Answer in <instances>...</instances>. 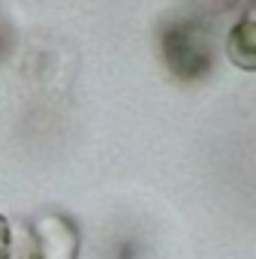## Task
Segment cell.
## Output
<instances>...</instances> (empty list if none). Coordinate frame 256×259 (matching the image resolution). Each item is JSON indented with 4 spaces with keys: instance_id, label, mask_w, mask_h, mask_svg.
Returning a JSON list of instances; mask_svg holds the SVG:
<instances>
[{
    "instance_id": "6da1fadb",
    "label": "cell",
    "mask_w": 256,
    "mask_h": 259,
    "mask_svg": "<svg viewBox=\"0 0 256 259\" xmlns=\"http://www.w3.org/2000/svg\"><path fill=\"white\" fill-rule=\"evenodd\" d=\"M157 46H160V61L166 72L181 84L205 81L217 66L214 30L202 12L166 15L157 30Z\"/></svg>"
},
{
    "instance_id": "7a4b0ae2",
    "label": "cell",
    "mask_w": 256,
    "mask_h": 259,
    "mask_svg": "<svg viewBox=\"0 0 256 259\" xmlns=\"http://www.w3.org/2000/svg\"><path fill=\"white\" fill-rule=\"evenodd\" d=\"M30 226L36 232L42 259H78L81 238H78V229H75V223L69 217L46 211V214L33 217Z\"/></svg>"
},
{
    "instance_id": "3957f363",
    "label": "cell",
    "mask_w": 256,
    "mask_h": 259,
    "mask_svg": "<svg viewBox=\"0 0 256 259\" xmlns=\"http://www.w3.org/2000/svg\"><path fill=\"white\" fill-rule=\"evenodd\" d=\"M226 58L238 69L256 72V0L244 6L226 36Z\"/></svg>"
},
{
    "instance_id": "277c9868",
    "label": "cell",
    "mask_w": 256,
    "mask_h": 259,
    "mask_svg": "<svg viewBox=\"0 0 256 259\" xmlns=\"http://www.w3.org/2000/svg\"><path fill=\"white\" fill-rule=\"evenodd\" d=\"M6 259H42L39 241H36V232H33L30 220L12 223V247H9V256Z\"/></svg>"
},
{
    "instance_id": "5b68a950",
    "label": "cell",
    "mask_w": 256,
    "mask_h": 259,
    "mask_svg": "<svg viewBox=\"0 0 256 259\" xmlns=\"http://www.w3.org/2000/svg\"><path fill=\"white\" fill-rule=\"evenodd\" d=\"M193 9L196 12H202L205 18H217V15H226V12H232L241 0H190Z\"/></svg>"
},
{
    "instance_id": "8992f818",
    "label": "cell",
    "mask_w": 256,
    "mask_h": 259,
    "mask_svg": "<svg viewBox=\"0 0 256 259\" xmlns=\"http://www.w3.org/2000/svg\"><path fill=\"white\" fill-rule=\"evenodd\" d=\"M9 247H12V223H9V217L0 211V259L9 256Z\"/></svg>"
},
{
    "instance_id": "52a82bcc",
    "label": "cell",
    "mask_w": 256,
    "mask_h": 259,
    "mask_svg": "<svg viewBox=\"0 0 256 259\" xmlns=\"http://www.w3.org/2000/svg\"><path fill=\"white\" fill-rule=\"evenodd\" d=\"M9 49H12V24H9V18L0 9V61L9 55Z\"/></svg>"
}]
</instances>
